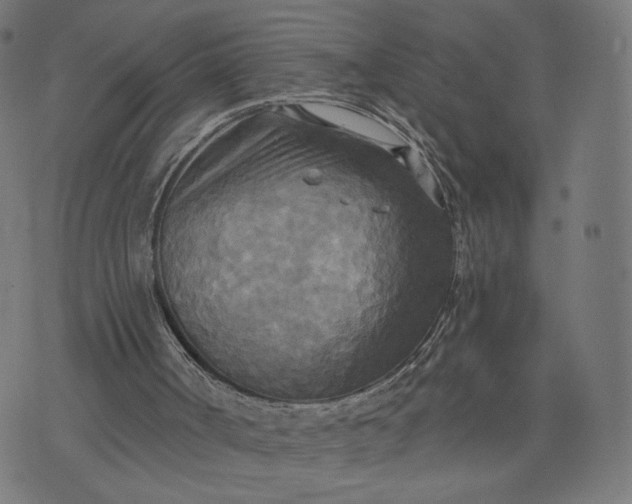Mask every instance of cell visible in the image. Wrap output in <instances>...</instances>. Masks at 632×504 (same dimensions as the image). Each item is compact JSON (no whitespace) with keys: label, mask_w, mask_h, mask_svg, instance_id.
Listing matches in <instances>:
<instances>
[{"label":"cell","mask_w":632,"mask_h":504,"mask_svg":"<svg viewBox=\"0 0 632 504\" xmlns=\"http://www.w3.org/2000/svg\"><path fill=\"white\" fill-rule=\"evenodd\" d=\"M303 107L310 114L323 121L376 142L392 146L402 143L400 138L386 125L352 110L321 103H306Z\"/></svg>","instance_id":"cell-1"}]
</instances>
